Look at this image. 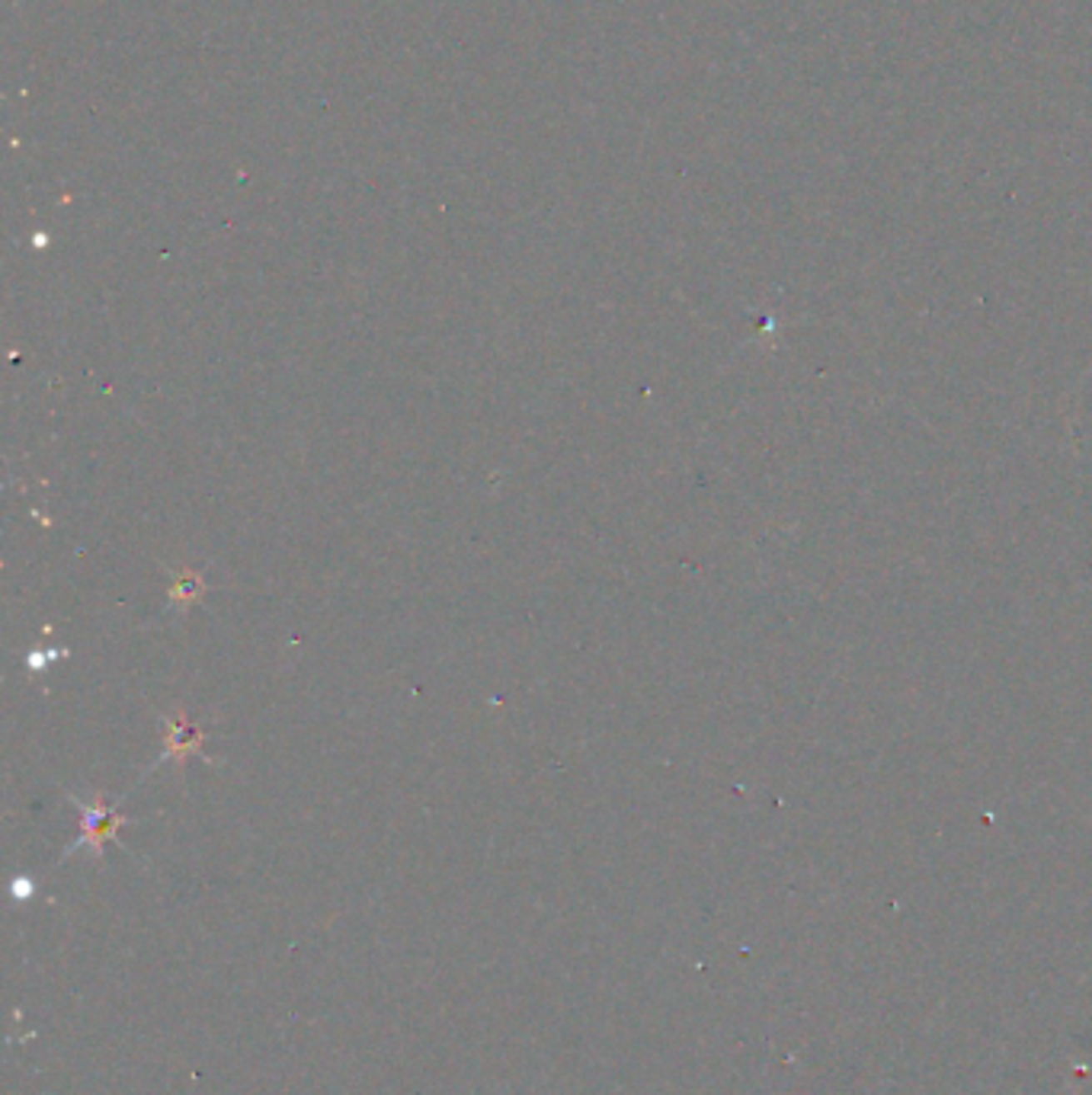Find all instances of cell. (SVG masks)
I'll return each instance as SVG.
<instances>
[{
  "instance_id": "1",
  "label": "cell",
  "mask_w": 1092,
  "mask_h": 1095,
  "mask_svg": "<svg viewBox=\"0 0 1092 1095\" xmlns=\"http://www.w3.org/2000/svg\"><path fill=\"white\" fill-rule=\"evenodd\" d=\"M81 810H83V827H87V836L90 839H97V846L103 843V836H109L112 833V827H116V817H109V810H106L103 804L100 807H83L81 804Z\"/></svg>"
},
{
  "instance_id": "3",
  "label": "cell",
  "mask_w": 1092,
  "mask_h": 1095,
  "mask_svg": "<svg viewBox=\"0 0 1092 1095\" xmlns=\"http://www.w3.org/2000/svg\"><path fill=\"white\" fill-rule=\"evenodd\" d=\"M199 590H202V580L186 570V574H180L177 586H173V596H177V602H180V596H183V602H192L199 596Z\"/></svg>"
},
{
  "instance_id": "2",
  "label": "cell",
  "mask_w": 1092,
  "mask_h": 1095,
  "mask_svg": "<svg viewBox=\"0 0 1092 1095\" xmlns=\"http://www.w3.org/2000/svg\"><path fill=\"white\" fill-rule=\"evenodd\" d=\"M202 740V734L192 727V724H186V718H177V724L170 727V744H167V756H186V749L189 746H196Z\"/></svg>"
}]
</instances>
